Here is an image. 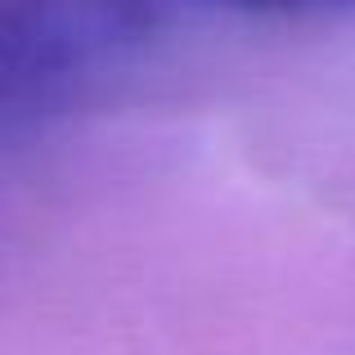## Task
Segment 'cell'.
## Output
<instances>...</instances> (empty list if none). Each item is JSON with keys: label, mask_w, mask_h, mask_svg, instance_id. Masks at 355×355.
Masks as SVG:
<instances>
[{"label": "cell", "mask_w": 355, "mask_h": 355, "mask_svg": "<svg viewBox=\"0 0 355 355\" xmlns=\"http://www.w3.org/2000/svg\"><path fill=\"white\" fill-rule=\"evenodd\" d=\"M162 27L189 18H284V14H320V9H351L355 0H148Z\"/></svg>", "instance_id": "7a4b0ae2"}, {"label": "cell", "mask_w": 355, "mask_h": 355, "mask_svg": "<svg viewBox=\"0 0 355 355\" xmlns=\"http://www.w3.org/2000/svg\"><path fill=\"white\" fill-rule=\"evenodd\" d=\"M162 32L148 0H0V126L18 135Z\"/></svg>", "instance_id": "6da1fadb"}]
</instances>
